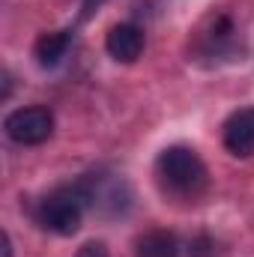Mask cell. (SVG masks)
Masks as SVG:
<instances>
[{
	"label": "cell",
	"instance_id": "6",
	"mask_svg": "<svg viewBox=\"0 0 254 257\" xmlns=\"http://www.w3.org/2000/svg\"><path fill=\"white\" fill-rule=\"evenodd\" d=\"M69 45H72V30H54V33H42L33 45V54H36V63L51 69L69 54Z\"/></svg>",
	"mask_w": 254,
	"mask_h": 257
},
{
	"label": "cell",
	"instance_id": "4",
	"mask_svg": "<svg viewBox=\"0 0 254 257\" xmlns=\"http://www.w3.org/2000/svg\"><path fill=\"white\" fill-rule=\"evenodd\" d=\"M144 45H147V39H144V30L138 27V24H114L111 30H108V39H105V48H108V54L117 60V63H135L141 54H144Z\"/></svg>",
	"mask_w": 254,
	"mask_h": 257
},
{
	"label": "cell",
	"instance_id": "3",
	"mask_svg": "<svg viewBox=\"0 0 254 257\" xmlns=\"http://www.w3.org/2000/svg\"><path fill=\"white\" fill-rule=\"evenodd\" d=\"M3 132L9 141L24 144V147H36L45 144L54 132V114L42 105H30V108H18L3 120Z\"/></svg>",
	"mask_w": 254,
	"mask_h": 257
},
{
	"label": "cell",
	"instance_id": "9",
	"mask_svg": "<svg viewBox=\"0 0 254 257\" xmlns=\"http://www.w3.org/2000/svg\"><path fill=\"white\" fill-rule=\"evenodd\" d=\"M3 257H12V239H9V233H3Z\"/></svg>",
	"mask_w": 254,
	"mask_h": 257
},
{
	"label": "cell",
	"instance_id": "5",
	"mask_svg": "<svg viewBox=\"0 0 254 257\" xmlns=\"http://www.w3.org/2000/svg\"><path fill=\"white\" fill-rule=\"evenodd\" d=\"M224 150L230 156H251L254 153V108H239L224 123Z\"/></svg>",
	"mask_w": 254,
	"mask_h": 257
},
{
	"label": "cell",
	"instance_id": "2",
	"mask_svg": "<svg viewBox=\"0 0 254 257\" xmlns=\"http://www.w3.org/2000/svg\"><path fill=\"white\" fill-rule=\"evenodd\" d=\"M156 171H159V180L168 192L183 194V197H194L206 186V165L189 147L162 150V156L156 162Z\"/></svg>",
	"mask_w": 254,
	"mask_h": 257
},
{
	"label": "cell",
	"instance_id": "8",
	"mask_svg": "<svg viewBox=\"0 0 254 257\" xmlns=\"http://www.w3.org/2000/svg\"><path fill=\"white\" fill-rule=\"evenodd\" d=\"M78 257H111L108 254V245L105 242H87V245H81V251H78Z\"/></svg>",
	"mask_w": 254,
	"mask_h": 257
},
{
	"label": "cell",
	"instance_id": "7",
	"mask_svg": "<svg viewBox=\"0 0 254 257\" xmlns=\"http://www.w3.org/2000/svg\"><path fill=\"white\" fill-rule=\"evenodd\" d=\"M138 257H180V245H177V236L168 233V230H150L138 239Z\"/></svg>",
	"mask_w": 254,
	"mask_h": 257
},
{
	"label": "cell",
	"instance_id": "1",
	"mask_svg": "<svg viewBox=\"0 0 254 257\" xmlns=\"http://www.w3.org/2000/svg\"><path fill=\"white\" fill-rule=\"evenodd\" d=\"M93 200V183L81 180L75 186H63L57 192H51L36 209V221L39 227L57 233V236H72L81 227L84 218V206H90Z\"/></svg>",
	"mask_w": 254,
	"mask_h": 257
}]
</instances>
